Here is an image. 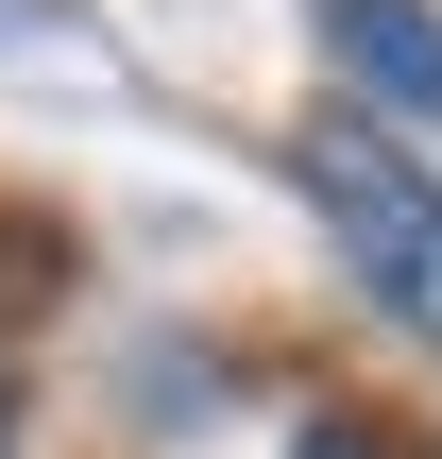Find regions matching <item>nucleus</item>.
<instances>
[{
	"label": "nucleus",
	"instance_id": "f257e3e1",
	"mask_svg": "<svg viewBox=\"0 0 442 459\" xmlns=\"http://www.w3.org/2000/svg\"><path fill=\"white\" fill-rule=\"evenodd\" d=\"M290 170H307L324 238H341V273H358L409 341H442V187L375 136V119H307V136H290Z\"/></svg>",
	"mask_w": 442,
	"mask_h": 459
},
{
	"label": "nucleus",
	"instance_id": "f03ea898",
	"mask_svg": "<svg viewBox=\"0 0 442 459\" xmlns=\"http://www.w3.org/2000/svg\"><path fill=\"white\" fill-rule=\"evenodd\" d=\"M324 51L358 68L375 119H442V17L426 0H324Z\"/></svg>",
	"mask_w": 442,
	"mask_h": 459
},
{
	"label": "nucleus",
	"instance_id": "7ed1b4c3",
	"mask_svg": "<svg viewBox=\"0 0 442 459\" xmlns=\"http://www.w3.org/2000/svg\"><path fill=\"white\" fill-rule=\"evenodd\" d=\"M290 459H409V443H392V426H307Z\"/></svg>",
	"mask_w": 442,
	"mask_h": 459
},
{
	"label": "nucleus",
	"instance_id": "20e7f679",
	"mask_svg": "<svg viewBox=\"0 0 442 459\" xmlns=\"http://www.w3.org/2000/svg\"><path fill=\"white\" fill-rule=\"evenodd\" d=\"M0 459H17V375H0Z\"/></svg>",
	"mask_w": 442,
	"mask_h": 459
}]
</instances>
